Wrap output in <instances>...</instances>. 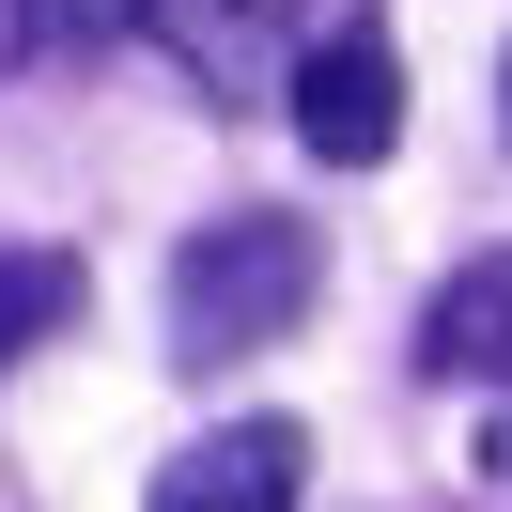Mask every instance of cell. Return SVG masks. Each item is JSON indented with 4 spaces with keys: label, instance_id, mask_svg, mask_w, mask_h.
<instances>
[{
    "label": "cell",
    "instance_id": "6da1fadb",
    "mask_svg": "<svg viewBox=\"0 0 512 512\" xmlns=\"http://www.w3.org/2000/svg\"><path fill=\"white\" fill-rule=\"evenodd\" d=\"M311 280H326L311 218H280V202H233V218H202L187 249H171V357H187V373H218V357L295 342Z\"/></svg>",
    "mask_w": 512,
    "mask_h": 512
},
{
    "label": "cell",
    "instance_id": "7a4b0ae2",
    "mask_svg": "<svg viewBox=\"0 0 512 512\" xmlns=\"http://www.w3.org/2000/svg\"><path fill=\"white\" fill-rule=\"evenodd\" d=\"M280 109H295V140H311L326 171H373L388 140H404V47L357 16V32H311L295 47V78H280Z\"/></svg>",
    "mask_w": 512,
    "mask_h": 512
},
{
    "label": "cell",
    "instance_id": "3957f363",
    "mask_svg": "<svg viewBox=\"0 0 512 512\" xmlns=\"http://www.w3.org/2000/svg\"><path fill=\"white\" fill-rule=\"evenodd\" d=\"M295 481H311V435H295V419H233V435L171 450L140 512H295Z\"/></svg>",
    "mask_w": 512,
    "mask_h": 512
},
{
    "label": "cell",
    "instance_id": "277c9868",
    "mask_svg": "<svg viewBox=\"0 0 512 512\" xmlns=\"http://www.w3.org/2000/svg\"><path fill=\"white\" fill-rule=\"evenodd\" d=\"M125 32L156 47V63H187L202 94H280V32H264V0H125Z\"/></svg>",
    "mask_w": 512,
    "mask_h": 512
},
{
    "label": "cell",
    "instance_id": "5b68a950",
    "mask_svg": "<svg viewBox=\"0 0 512 512\" xmlns=\"http://www.w3.org/2000/svg\"><path fill=\"white\" fill-rule=\"evenodd\" d=\"M419 373L512 388V249H481L466 280H435V311H419Z\"/></svg>",
    "mask_w": 512,
    "mask_h": 512
},
{
    "label": "cell",
    "instance_id": "8992f818",
    "mask_svg": "<svg viewBox=\"0 0 512 512\" xmlns=\"http://www.w3.org/2000/svg\"><path fill=\"white\" fill-rule=\"evenodd\" d=\"M78 295H94V280H78V249H0V373L63 342V326H78Z\"/></svg>",
    "mask_w": 512,
    "mask_h": 512
},
{
    "label": "cell",
    "instance_id": "52a82bcc",
    "mask_svg": "<svg viewBox=\"0 0 512 512\" xmlns=\"http://www.w3.org/2000/svg\"><path fill=\"white\" fill-rule=\"evenodd\" d=\"M63 16H78V0H0V78L32 63V47H47V32H63Z\"/></svg>",
    "mask_w": 512,
    "mask_h": 512
},
{
    "label": "cell",
    "instance_id": "ba28073f",
    "mask_svg": "<svg viewBox=\"0 0 512 512\" xmlns=\"http://www.w3.org/2000/svg\"><path fill=\"white\" fill-rule=\"evenodd\" d=\"M466 466H481V481H512V388H481V435H466Z\"/></svg>",
    "mask_w": 512,
    "mask_h": 512
},
{
    "label": "cell",
    "instance_id": "9c48e42d",
    "mask_svg": "<svg viewBox=\"0 0 512 512\" xmlns=\"http://www.w3.org/2000/svg\"><path fill=\"white\" fill-rule=\"evenodd\" d=\"M497 125H512V109H497Z\"/></svg>",
    "mask_w": 512,
    "mask_h": 512
}]
</instances>
